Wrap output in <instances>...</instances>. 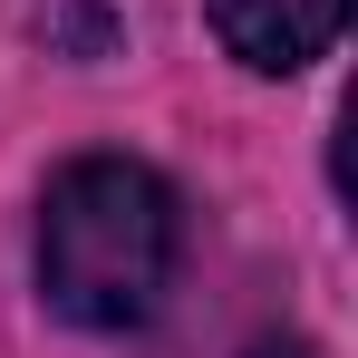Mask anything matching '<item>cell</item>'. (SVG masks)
<instances>
[{
    "instance_id": "cell-1",
    "label": "cell",
    "mask_w": 358,
    "mask_h": 358,
    "mask_svg": "<svg viewBox=\"0 0 358 358\" xmlns=\"http://www.w3.org/2000/svg\"><path fill=\"white\" fill-rule=\"evenodd\" d=\"M184 213L175 184L136 155H78L39 203V291L78 329H145L175 291Z\"/></svg>"
},
{
    "instance_id": "cell-2",
    "label": "cell",
    "mask_w": 358,
    "mask_h": 358,
    "mask_svg": "<svg viewBox=\"0 0 358 358\" xmlns=\"http://www.w3.org/2000/svg\"><path fill=\"white\" fill-rule=\"evenodd\" d=\"M349 29V0H213V39L262 78L329 59V39Z\"/></svg>"
},
{
    "instance_id": "cell-3",
    "label": "cell",
    "mask_w": 358,
    "mask_h": 358,
    "mask_svg": "<svg viewBox=\"0 0 358 358\" xmlns=\"http://www.w3.org/2000/svg\"><path fill=\"white\" fill-rule=\"evenodd\" d=\"M252 358H310V339H262Z\"/></svg>"
}]
</instances>
